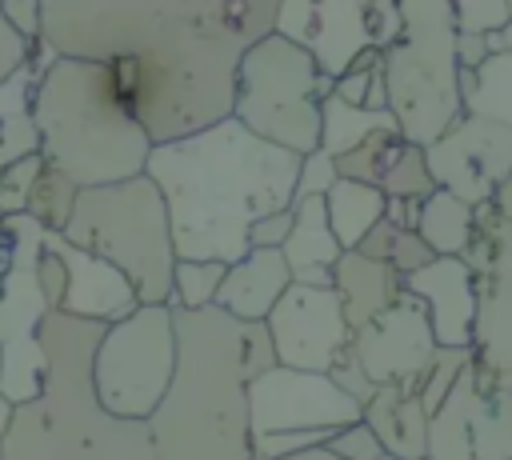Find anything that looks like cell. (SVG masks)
Instances as JSON below:
<instances>
[{
    "instance_id": "1",
    "label": "cell",
    "mask_w": 512,
    "mask_h": 460,
    "mask_svg": "<svg viewBox=\"0 0 512 460\" xmlns=\"http://www.w3.org/2000/svg\"><path fill=\"white\" fill-rule=\"evenodd\" d=\"M304 156L260 140L236 116L156 144L148 176L156 180L180 260L236 264L252 252V224L296 204Z\"/></svg>"
},
{
    "instance_id": "2",
    "label": "cell",
    "mask_w": 512,
    "mask_h": 460,
    "mask_svg": "<svg viewBox=\"0 0 512 460\" xmlns=\"http://www.w3.org/2000/svg\"><path fill=\"white\" fill-rule=\"evenodd\" d=\"M176 376L148 420L160 460H252L248 384L276 368L268 324L224 308H176Z\"/></svg>"
},
{
    "instance_id": "3",
    "label": "cell",
    "mask_w": 512,
    "mask_h": 460,
    "mask_svg": "<svg viewBox=\"0 0 512 460\" xmlns=\"http://www.w3.org/2000/svg\"><path fill=\"white\" fill-rule=\"evenodd\" d=\"M108 324L48 312L40 344L48 376L40 400L16 404L0 436L4 460H160L148 420L112 416L92 380V360Z\"/></svg>"
},
{
    "instance_id": "4",
    "label": "cell",
    "mask_w": 512,
    "mask_h": 460,
    "mask_svg": "<svg viewBox=\"0 0 512 460\" xmlns=\"http://www.w3.org/2000/svg\"><path fill=\"white\" fill-rule=\"evenodd\" d=\"M32 120L48 164L80 188L120 184L148 172L156 140L120 92L108 60L60 56L36 84Z\"/></svg>"
},
{
    "instance_id": "5",
    "label": "cell",
    "mask_w": 512,
    "mask_h": 460,
    "mask_svg": "<svg viewBox=\"0 0 512 460\" xmlns=\"http://www.w3.org/2000/svg\"><path fill=\"white\" fill-rule=\"evenodd\" d=\"M280 0H44V40L60 56L120 60L188 40L252 48L276 32Z\"/></svg>"
},
{
    "instance_id": "6",
    "label": "cell",
    "mask_w": 512,
    "mask_h": 460,
    "mask_svg": "<svg viewBox=\"0 0 512 460\" xmlns=\"http://www.w3.org/2000/svg\"><path fill=\"white\" fill-rule=\"evenodd\" d=\"M64 236L116 264L132 280L140 304H176L180 256L172 216L148 172L120 184L84 188Z\"/></svg>"
},
{
    "instance_id": "7",
    "label": "cell",
    "mask_w": 512,
    "mask_h": 460,
    "mask_svg": "<svg viewBox=\"0 0 512 460\" xmlns=\"http://www.w3.org/2000/svg\"><path fill=\"white\" fill-rule=\"evenodd\" d=\"M404 32L384 52L388 108L412 144L440 140L460 116V60L452 0H400Z\"/></svg>"
},
{
    "instance_id": "8",
    "label": "cell",
    "mask_w": 512,
    "mask_h": 460,
    "mask_svg": "<svg viewBox=\"0 0 512 460\" xmlns=\"http://www.w3.org/2000/svg\"><path fill=\"white\" fill-rule=\"evenodd\" d=\"M244 52L236 40H188L136 56V116L148 136L168 144L228 120Z\"/></svg>"
},
{
    "instance_id": "9",
    "label": "cell",
    "mask_w": 512,
    "mask_h": 460,
    "mask_svg": "<svg viewBox=\"0 0 512 460\" xmlns=\"http://www.w3.org/2000/svg\"><path fill=\"white\" fill-rule=\"evenodd\" d=\"M332 92L336 80L320 72L316 56L272 32L240 60L232 116L260 140L308 156L320 148V108Z\"/></svg>"
},
{
    "instance_id": "10",
    "label": "cell",
    "mask_w": 512,
    "mask_h": 460,
    "mask_svg": "<svg viewBox=\"0 0 512 460\" xmlns=\"http://www.w3.org/2000/svg\"><path fill=\"white\" fill-rule=\"evenodd\" d=\"M176 360V304H140L100 336L92 360L100 404L124 420H152L172 388Z\"/></svg>"
},
{
    "instance_id": "11",
    "label": "cell",
    "mask_w": 512,
    "mask_h": 460,
    "mask_svg": "<svg viewBox=\"0 0 512 460\" xmlns=\"http://www.w3.org/2000/svg\"><path fill=\"white\" fill-rule=\"evenodd\" d=\"M276 32L308 48L340 80L364 52H388L404 32L400 0H280Z\"/></svg>"
},
{
    "instance_id": "12",
    "label": "cell",
    "mask_w": 512,
    "mask_h": 460,
    "mask_svg": "<svg viewBox=\"0 0 512 460\" xmlns=\"http://www.w3.org/2000/svg\"><path fill=\"white\" fill-rule=\"evenodd\" d=\"M428 460H512V388L476 356L432 412Z\"/></svg>"
},
{
    "instance_id": "13",
    "label": "cell",
    "mask_w": 512,
    "mask_h": 460,
    "mask_svg": "<svg viewBox=\"0 0 512 460\" xmlns=\"http://www.w3.org/2000/svg\"><path fill=\"white\" fill-rule=\"evenodd\" d=\"M464 260L476 272L472 356L504 388H512V224L496 212V204L476 208V232Z\"/></svg>"
},
{
    "instance_id": "14",
    "label": "cell",
    "mask_w": 512,
    "mask_h": 460,
    "mask_svg": "<svg viewBox=\"0 0 512 460\" xmlns=\"http://www.w3.org/2000/svg\"><path fill=\"white\" fill-rule=\"evenodd\" d=\"M252 408V440L272 432H316V428H348L364 420V408L328 376L300 368H268L248 384Z\"/></svg>"
},
{
    "instance_id": "15",
    "label": "cell",
    "mask_w": 512,
    "mask_h": 460,
    "mask_svg": "<svg viewBox=\"0 0 512 460\" xmlns=\"http://www.w3.org/2000/svg\"><path fill=\"white\" fill-rule=\"evenodd\" d=\"M264 324H268L276 360L300 372H332L348 356L356 336L336 288H316L296 280Z\"/></svg>"
},
{
    "instance_id": "16",
    "label": "cell",
    "mask_w": 512,
    "mask_h": 460,
    "mask_svg": "<svg viewBox=\"0 0 512 460\" xmlns=\"http://www.w3.org/2000/svg\"><path fill=\"white\" fill-rule=\"evenodd\" d=\"M424 152L436 184L472 208L492 204L500 184L512 176V128L484 116H460Z\"/></svg>"
},
{
    "instance_id": "17",
    "label": "cell",
    "mask_w": 512,
    "mask_h": 460,
    "mask_svg": "<svg viewBox=\"0 0 512 460\" xmlns=\"http://www.w3.org/2000/svg\"><path fill=\"white\" fill-rule=\"evenodd\" d=\"M352 352L376 384L420 388L440 344H436V332H432L424 304L412 292H404L388 312H380L372 324H364L352 336Z\"/></svg>"
},
{
    "instance_id": "18",
    "label": "cell",
    "mask_w": 512,
    "mask_h": 460,
    "mask_svg": "<svg viewBox=\"0 0 512 460\" xmlns=\"http://www.w3.org/2000/svg\"><path fill=\"white\" fill-rule=\"evenodd\" d=\"M44 244H48V248L64 260V268H68V296H64L60 312H68V316H76V320L116 324V320H124V316H132V312L140 308V296H136L132 280H128L116 264H108V260H100L96 252L72 244L64 232H48Z\"/></svg>"
},
{
    "instance_id": "19",
    "label": "cell",
    "mask_w": 512,
    "mask_h": 460,
    "mask_svg": "<svg viewBox=\"0 0 512 460\" xmlns=\"http://www.w3.org/2000/svg\"><path fill=\"white\" fill-rule=\"evenodd\" d=\"M8 232L16 240V252H12V268L0 292V344L20 348V344L40 340V324L52 312L40 288V256H44L48 228H40L24 212V216H8Z\"/></svg>"
},
{
    "instance_id": "20",
    "label": "cell",
    "mask_w": 512,
    "mask_h": 460,
    "mask_svg": "<svg viewBox=\"0 0 512 460\" xmlns=\"http://www.w3.org/2000/svg\"><path fill=\"white\" fill-rule=\"evenodd\" d=\"M404 288L424 304L440 348H472L476 336V272L464 256H436L412 272Z\"/></svg>"
},
{
    "instance_id": "21",
    "label": "cell",
    "mask_w": 512,
    "mask_h": 460,
    "mask_svg": "<svg viewBox=\"0 0 512 460\" xmlns=\"http://www.w3.org/2000/svg\"><path fill=\"white\" fill-rule=\"evenodd\" d=\"M288 288H292V268H288L284 252L280 248H252L244 260L228 264L216 308H224L236 320L264 324Z\"/></svg>"
},
{
    "instance_id": "22",
    "label": "cell",
    "mask_w": 512,
    "mask_h": 460,
    "mask_svg": "<svg viewBox=\"0 0 512 460\" xmlns=\"http://www.w3.org/2000/svg\"><path fill=\"white\" fill-rule=\"evenodd\" d=\"M296 212V224L284 240V260L292 268V280L296 284H316V288H332V272L344 256L336 232H332V220H328V200L324 196H304L292 204Z\"/></svg>"
},
{
    "instance_id": "23",
    "label": "cell",
    "mask_w": 512,
    "mask_h": 460,
    "mask_svg": "<svg viewBox=\"0 0 512 460\" xmlns=\"http://www.w3.org/2000/svg\"><path fill=\"white\" fill-rule=\"evenodd\" d=\"M364 424L380 436L388 456L400 460H428V424L432 412L420 400V388L380 384L376 396L364 404Z\"/></svg>"
},
{
    "instance_id": "24",
    "label": "cell",
    "mask_w": 512,
    "mask_h": 460,
    "mask_svg": "<svg viewBox=\"0 0 512 460\" xmlns=\"http://www.w3.org/2000/svg\"><path fill=\"white\" fill-rule=\"evenodd\" d=\"M332 288L344 304V316L352 324V332H360L364 324H372L380 312H388L408 288H404V276L384 264V260H372L364 252H344L336 272H332Z\"/></svg>"
},
{
    "instance_id": "25",
    "label": "cell",
    "mask_w": 512,
    "mask_h": 460,
    "mask_svg": "<svg viewBox=\"0 0 512 460\" xmlns=\"http://www.w3.org/2000/svg\"><path fill=\"white\" fill-rule=\"evenodd\" d=\"M328 200V220H332V232L340 240L344 252L360 248L364 236L384 220L388 212V196L384 188L376 184H360V180H336L332 192L324 196Z\"/></svg>"
},
{
    "instance_id": "26",
    "label": "cell",
    "mask_w": 512,
    "mask_h": 460,
    "mask_svg": "<svg viewBox=\"0 0 512 460\" xmlns=\"http://www.w3.org/2000/svg\"><path fill=\"white\" fill-rule=\"evenodd\" d=\"M416 232L424 236V244L436 256H464L468 244H472V232H476V208L468 200H460L456 192L436 188L424 200V212H420Z\"/></svg>"
},
{
    "instance_id": "27",
    "label": "cell",
    "mask_w": 512,
    "mask_h": 460,
    "mask_svg": "<svg viewBox=\"0 0 512 460\" xmlns=\"http://www.w3.org/2000/svg\"><path fill=\"white\" fill-rule=\"evenodd\" d=\"M464 116H484L512 128V56H488L476 72H460Z\"/></svg>"
},
{
    "instance_id": "28",
    "label": "cell",
    "mask_w": 512,
    "mask_h": 460,
    "mask_svg": "<svg viewBox=\"0 0 512 460\" xmlns=\"http://www.w3.org/2000/svg\"><path fill=\"white\" fill-rule=\"evenodd\" d=\"M388 128H400L392 112H372V108H356L348 100H340L336 92L324 100L320 108V148L328 156H344L352 152L356 144H364L368 136L376 132H388Z\"/></svg>"
},
{
    "instance_id": "29",
    "label": "cell",
    "mask_w": 512,
    "mask_h": 460,
    "mask_svg": "<svg viewBox=\"0 0 512 460\" xmlns=\"http://www.w3.org/2000/svg\"><path fill=\"white\" fill-rule=\"evenodd\" d=\"M80 192H84V188H80L68 172H60L56 164H44V172L36 176L32 196H28V216H32L40 228H48V232H64L68 220H72V212H76Z\"/></svg>"
},
{
    "instance_id": "30",
    "label": "cell",
    "mask_w": 512,
    "mask_h": 460,
    "mask_svg": "<svg viewBox=\"0 0 512 460\" xmlns=\"http://www.w3.org/2000/svg\"><path fill=\"white\" fill-rule=\"evenodd\" d=\"M404 144H408V140H404L400 128L376 132V136H368L364 144H356L352 152L336 156V172H340V180H360V184H376V188H380L384 172L392 168V160L400 156Z\"/></svg>"
},
{
    "instance_id": "31",
    "label": "cell",
    "mask_w": 512,
    "mask_h": 460,
    "mask_svg": "<svg viewBox=\"0 0 512 460\" xmlns=\"http://www.w3.org/2000/svg\"><path fill=\"white\" fill-rule=\"evenodd\" d=\"M380 188H384L388 200H428L440 184H436V176H432V168H428L424 144H412V140H408V144L400 148V156L392 160V168L384 172Z\"/></svg>"
},
{
    "instance_id": "32",
    "label": "cell",
    "mask_w": 512,
    "mask_h": 460,
    "mask_svg": "<svg viewBox=\"0 0 512 460\" xmlns=\"http://www.w3.org/2000/svg\"><path fill=\"white\" fill-rule=\"evenodd\" d=\"M224 276H228L224 260H180L176 264V308H216Z\"/></svg>"
},
{
    "instance_id": "33",
    "label": "cell",
    "mask_w": 512,
    "mask_h": 460,
    "mask_svg": "<svg viewBox=\"0 0 512 460\" xmlns=\"http://www.w3.org/2000/svg\"><path fill=\"white\" fill-rule=\"evenodd\" d=\"M468 364H472V348H440V352H436L432 368H428L424 380H420V400H424L428 412H436V408L444 404V396L456 388V380H460V372H464Z\"/></svg>"
},
{
    "instance_id": "34",
    "label": "cell",
    "mask_w": 512,
    "mask_h": 460,
    "mask_svg": "<svg viewBox=\"0 0 512 460\" xmlns=\"http://www.w3.org/2000/svg\"><path fill=\"white\" fill-rule=\"evenodd\" d=\"M44 164H48L44 152H36V156H24V160H16L0 172V212L4 216H24L28 212V196H32L36 176L44 172Z\"/></svg>"
},
{
    "instance_id": "35",
    "label": "cell",
    "mask_w": 512,
    "mask_h": 460,
    "mask_svg": "<svg viewBox=\"0 0 512 460\" xmlns=\"http://www.w3.org/2000/svg\"><path fill=\"white\" fill-rule=\"evenodd\" d=\"M40 152V132H36V120L32 112L24 116H0V172L24 156H36Z\"/></svg>"
},
{
    "instance_id": "36",
    "label": "cell",
    "mask_w": 512,
    "mask_h": 460,
    "mask_svg": "<svg viewBox=\"0 0 512 460\" xmlns=\"http://www.w3.org/2000/svg\"><path fill=\"white\" fill-rule=\"evenodd\" d=\"M460 32H492L512 20V0H452Z\"/></svg>"
},
{
    "instance_id": "37",
    "label": "cell",
    "mask_w": 512,
    "mask_h": 460,
    "mask_svg": "<svg viewBox=\"0 0 512 460\" xmlns=\"http://www.w3.org/2000/svg\"><path fill=\"white\" fill-rule=\"evenodd\" d=\"M328 448H332L340 460H384V456H388L384 444H380V436H376L364 420L340 428V432L328 440Z\"/></svg>"
},
{
    "instance_id": "38",
    "label": "cell",
    "mask_w": 512,
    "mask_h": 460,
    "mask_svg": "<svg viewBox=\"0 0 512 460\" xmlns=\"http://www.w3.org/2000/svg\"><path fill=\"white\" fill-rule=\"evenodd\" d=\"M32 48H36V40H28V36L0 12V84L28 68Z\"/></svg>"
},
{
    "instance_id": "39",
    "label": "cell",
    "mask_w": 512,
    "mask_h": 460,
    "mask_svg": "<svg viewBox=\"0 0 512 460\" xmlns=\"http://www.w3.org/2000/svg\"><path fill=\"white\" fill-rule=\"evenodd\" d=\"M336 180H340V172H336V156H328L324 148H316V152H308V156H304L296 200H304V196H328Z\"/></svg>"
},
{
    "instance_id": "40",
    "label": "cell",
    "mask_w": 512,
    "mask_h": 460,
    "mask_svg": "<svg viewBox=\"0 0 512 460\" xmlns=\"http://www.w3.org/2000/svg\"><path fill=\"white\" fill-rule=\"evenodd\" d=\"M436 260V252L424 244V236L420 232H412V228H400L396 232V244H392V256H388V264L408 280L412 272H420V268H428Z\"/></svg>"
},
{
    "instance_id": "41",
    "label": "cell",
    "mask_w": 512,
    "mask_h": 460,
    "mask_svg": "<svg viewBox=\"0 0 512 460\" xmlns=\"http://www.w3.org/2000/svg\"><path fill=\"white\" fill-rule=\"evenodd\" d=\"M328 376H332V380H336V384H340V388H344V392H348V396H352L360 408H364V404L376 396V388H380V384H376V380L364 372V364L356 360V352H352V348H348V356H344V360H340V364H336Z\"/></svg>"
},
{
    "instance_id": "42",
    "label": "cell",
    "mask_w": 512,
    "mask_h": 460,
    "mask_svg": "<svg viewBox=\"0 0 512 460\" xmlns=\"http://www.w3.org/2000/svg\"><path fill=\"white\" fill-rule=\"evenodd\" d=\"M40 288H44L48 308L60 312V304H64V296H68V268H64V260H60L48 244H44V256H40Z\"/></svg>"
},
{
    "instance_id": "43",
    "label": "cell",
    "mask_w": 512,
    "mask_h": 460,
    "mask_svg": "<svg viewBox=\"0 0 512 460\" xmlns=\"http://www.w3.org/2000/svg\"><path fill=\"white\" fill-rule=\"evenodd\" d=\"M292 224H296V212H292V208L256 220V224H252V248H284Z\"/></svg>"
},
{
    "instance_id": "44",
    "label": "cell",
    "mask_w": 512,
    "mask_h": 460,
    "mask_svg": "<svg viewBox=\"0 0 512 460\" xmlns=\"http://www.w3.org/2000/svg\"><path fill=\"white\" fill-rule=\"evenodd\" d=\"M28 40H44V0H4L0 8Z\"/></svg>"
},
{
    "instance_id": "45",
    "label": "cell",
    "mask_w": 512,
    "mask_h": 460,
    "mask_svg": "<svg viewBox=\"0 0 512 460\" xmlns=\"http://www.w3.org/2000/svg\"><path fill=\"white\" fill-rule=\"evenodd\" d=\"M488 56H492V52H488L484 32H460V36H456V60H460V72H476Z\"/></svg>"
},
{
    "instance_id": "46",
    "label": "cell",
    "mask_w": 512,
    "mask_h": 460,
    "mask_svg": "<svg viewBox=\"0 0 512 460\" xmlns=\"http://www.w3.org/2000/svg\"><path fill=\"white\" fill-rule=\"evenodd\" d=\"M396 232H400V228H396V224L384 216V220H380V224H376V228L364 236V244H360L356 252H364V256H372V260H384V264H388L392 244H396Z\"/></svg>"
},
{
    "instance_id": "47",
    "label": "cell",
    "mask_w": 512,
    "mask_h": 460,
    "mask_svg": "<svg viewBox=\"0 0 512 460\" xmlns=\"http://www.w3.org/2000/svg\"><path fill=\"white\" fill-rule=\"evenodd\" d=\"M420 212H424V200H388V212H384V216H388L396 228H412V232H416Z\"/></svg>"
},
{
    "instance_id": "48",
    "label": "cell",
    "mask_w": 512,
    "mask_h": 460,
    "mask_svg": "<svg viewBox=\"0 0 512 460\" xmlns=\"http://www.w3.org/2000/svg\"><path fill=\"white\" fill-rule=\"evenodd\" d=\"M484 40H488V52L492 56H512V20L500 24V28H492V32H484Z\"/></svg>"
},
{
    "instance_id": "49",
    "label": "cell",
    "mask_w": 512,
    "mask_h": 460,
    "mask_svg": "<svg viewBox=\"0 0 512 460\" xmlns=\"http://www.w3.org/2000/svg\"><path fill=\"white\" fill-rule=\"evenodd\" d=\"M12 252H16L12 232H0V292H4V280H8V268H12Z\"/></svg>"
},
{
    "instance_id": "50",
    "label": "cell",
    "mask_w": 512,
    "mask_h": 460,
    "mask_svg": "<svg viewBox=\"0 0 512 460\" xmlns=\"http://www.w3.org/2000/svg\"><path fill=\"white\" fill-rule=\"evenodd\" d=\"M492 204H496V212H500V216L512 224V176L500 184V192H496V200H492Z\"/></svg>"
},
{
    "instance_id": "51",
    "label": "cell",
    "mask_w": 512,
    "mask_h": 460,
    "mask_svg": "<svg viewBox=\"0 0 512 460\" xmlns=\"http://www.w3.org/2000/svg\"><path fill=\"white\" fill-rule=\"evenodd\" d=\"M280 460H340L328 444H320V448H308V452H292V456H280Z\"/></svg>"
},
{
    "instance_id": "52",
    "label": "cell",
    "mask_w": 512,
    "mask_h": 460,
    "mask_svg": "<svg viewBox=\"0 0 512 460\" xmlns=\"http://www.w3.org/2000/svg\"><path fill=\"white\" fill-rule=\"evenodd\" d=\"M12 412H16V404L8 400V396H0V436L8 432V424H12Z\"/></svg>"
},
{
    "instance_id": "53",
    "label": "cell",
    "mask_w": 512,
    "mask_h": 460,
    "mask_svg": "<svg viewBox=\"0 0 512 460\" xmlns=\"http://www.w3.org/2000/svg\"><path fill=\"white\" fill-rule=\"evenodd\" d=\"M384 460H400V456H384Z\"/></svg>"
},
{
    "instance_id": "54",
    "label": "cell",
    "mask_w": 512,
    "mask_h": 460,
    "mask_svg": "<svg viewBox=\"0 0 512 460\" xmlns=\"http://www.w3.org/2000/svg\"><path fill=\"white\" fill-rule=\"evenodd\" d=\"M252 460H264V456H252Z\"/></svg>"
},
{
    "instance_id": "55",
    "label": "cell",
    "mask_w": 512,
    "mask_h": 460,
    "mask_svg": "<svg viewBox=\"0 0 512 460\" xmlns=\"http://www.w3.org/2000/svg\"><path fill=\"white\" fill-rule=\"evenodd\" d=\"M0 8H4V0H0Z\"/></svg>"
}]
</instances>
